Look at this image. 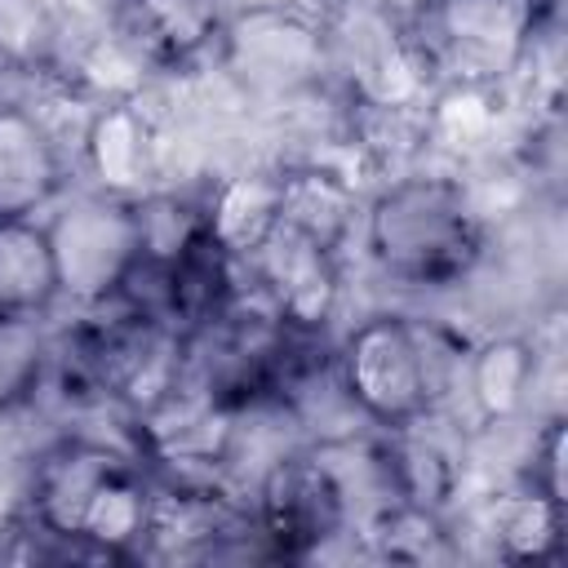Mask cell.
<instances>
[{
  "mask_svg": "<svg viewBox=\"0 0 568 568\" xmlns=\"http://www.w3.org/2000/svg\"><path fill=\"white\" fill-rule=\"evenodd\" d=\"M493 226L453 164L426 160L399 178L368 186L355 257L395 293H462L488 257Z\"/></svg>",
  "mask_w": 568,
  "mask_h": 568,
  "instance_id": "obj_1",
  "label": "cell"
},
{
  "mask_svg": "<svg viewBox=\"0 0 568 568\" xmlns=\"http://www.w3.org/2000/svg\"><path fill=\"white\" fill-rule=\"evenodd\" d=\"M475 337L479 333L439 311L373 306L337 328L333 359L359 417L377 430H395L426 413L462 417V386Z\"/></svg>",
  "mask_w": 568,
  "mask_h": 568,
  "instance_id": "obj_2",
  "label": "cell"
},
{
  "mask_svg": "<svg viewBox=\"0 0 568 568\" xmlns=\"http://www.w3.org/2000/svg\"><path fill=\"white\" fill-rule=\"evenodd\" d=\"M151 470L124 426H58L22 457V515L98 546L111 564L138 559Z\"/></svg>",
  "mask_w": 568,
  "mask_h": 568,
  "instance_id": "obj_3",
  "label": "cell"
},
{
  "mask_svg": "<svg viewBox=\"0 0 568 568\" xmlns=\"http://www.w3.org/2000/svg\"><path fill=\"white\" fill-rule=\"evenodd\" d=\"M213 67L253 111H271L324 84L328 80L324 9L293 0L226 9Z\"/></svg>",
  "mask_w": 568,
  "mask_h": 568,
  "instance_id": "obj_4",
  "label": "cell"
},
{
  "mask_svg": "<svg viewBox=\"0 0 568 568\" xmlns=\"http://www.w3.org/2000/svg\"><path fill=\"white\" fill-rule=\"evenodd\" d=\"M399 18L430 89L506 84L528 31L546 22L532 0H408Z\"/></svg>",
  "mask_w": 568,
  "mask_h": 568,
  "instance_id": "obj_5",
  "label": "cell"
},
{
  "mask_svg": "<svg viewBox=\"0 0 568 568\" xmlns=\"http://www.w3.org/2000/svg\"><path fill=\"white\" fill-rule=\"evenodd\" d=\"M253 519L275 559H315L355 532V497L333 444L297 439L248 488Z\"/></svg>",
  "mask_w": 568,
  "mask_h": 568,
  "instance_id": "obj_6",
  "label": "cell"
},
{
  "mask_svg": "<svg viewBox=\"0 0 568 568\" xmlns=\"http://www.w3.org/2000/svg\"><path fill=\"white\" fill-rule=\"evenodd\" d=\"M244 280L293 328L337 333L351 293V253L328 248L288 222H275L271 235L244 257Z\"/></svg>",
  "mask_w": 568,
  "mask_h": 568,
  "instance_id": "obj_7",
  "label": "cell"
},
{
  "mask_svg": "<svg viewBox=\"0 0 568 568\" xmlns=\"http://www.w3.org/2000/svg\"><path fill=\"white\" fill-rule=\"evenodd\" d=\"M58 275H62V302H98L120 280L124 262L138 248V222L133 200L106 195L93 186H71L49 213H44Z\"/></svg>",
  "mask_w": 568,
  "mask_h": 568,
  "instance_id": "obj_8",
  "label": "cell"
},
{
  "mask_svg": "<svg viewBox=\"0 0 568 568\" xmlns=\"http://www.w3.org/2000/svg\"><path fill=\"white\" fill-rule=\"evenodd\" d=\"M222 0H111L106 27L151 80H182L217 58Z\"/></svg>",
  "mask_w": 568,
  "mask_h": 568,
  "instance_id": "obj_9",
  "label": "cell"
},
{
  "mask_svg": "<svg viewBox=\"0 0 568 568\" xmlns=\"http://www.w3.org/2000/svg\"><path fill=\"white\" fill-rule=\"evenodd\" d=\"M75 186L71 160L27 102H0V222L44 217Z\"/></svg>",
  "mask_w": 568,
  "mask_h": 568,
  "instance_id": "obj_10",
  "label": "cell"
},
{
  "mask_svg": "<svg viewBox=\"0 0 568 568\" xmlns=\"http://www.w3.org/2000/svg\"><path fill=\"white\" fill-rule=\"evenodd\" d=\"M479 532L493 541L497 559H532V564H550L564 555V537H568V506L550 501L546 493H537L532 484L506 479L501 488H493L479 510H475Z\"/></svg>",
  "mask_w": 568,
  "mask_h": 568,
  "instance_id": "obj_11",
  "label": "cell"
},
{
  "mask_svg": "<svg viewBox=\"0 0 568 568\" xmlns=\"http://www.w3.org/2000/svg\"><path fill=\"white\" fill-rule=\"evenodd\" d=\"M58 306L62 275L44 217L0 222V320H49Z\"/></svg>",
  "mask_w": 568,
  "mask_h": 568,
  "instance_id": "obj_12",
  "label": "cell"
},
{
  "mask_svg": "<svg viewBox=\"0 0 568 568\" xmlns=\"http://www.w3.org/2000/svg\"><path fill=\"white\" fill-rule=\"evenodd\" d=\"M328 4H346V0H324V9ZM364 4H390V9H399V4H408V0H364Z\"/></svg>",
  "mask_w": 568,
  "mask_h": 568,
  "instance_id": "obj_13",
  "label": "cell"
}]
</instances>
